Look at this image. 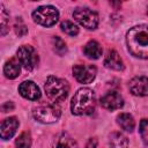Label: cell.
I'll return each instance as SVG.
<instances>
[{"label": "cell", "mask_w": 148, "mask_h": 148, "mask_svg": "<svg viewBox=\"0 0 148 148\" xmlns=\"http://www.w3.org/2000/svg\"><path fill=\"white\" fill-rule=\"evenodd\" d=\"M128 51L136 58L148 59V25H136L126 34Z\"/></svg>", "instance_id": "1"}, {"label": "cell", "mask_w": 148, "mask_h": 148, "mask_svg": "<svg viewBox=\"0 0 148 148\" xmlns=\"http://www.w3.org/2000/svg\"><path fill=\"white\" fill-rule=\"evenodd\" d=\"M96 106V97L95 92L90 88H81L79 89L71 102V110L73 114H90L94 112Z\"/></svg>", "instance_id": "2"}, {"label": "cell", "mask_w": 148, "mask_h": 148, "mask_svg": "<svg viewBox=\"0 0 148 148\" xmlns=\"http://www.w3.org/2000/svg\"><path fill=\"white\" fill-rule=\"evenodd\" d=\"M45 92L47 97L53 102H61L64 101L68 92H69V86L68 82L56 76L47 77L45 86H44Z\"/></svg>", "instance_id": "3"}, {"label": "cell", "mask_w": 148, "mask_h": 148, "mask_svg": "<svg viewBox=\"0 0 148 148\" xmlns=\"http://www.w3.org/2000/svg\"><path fill=\"white\" fill-rule=\"evenodd\" d=\"M32 18L43 27H52L59 18L58 9L53 6H40L32 12Z\"/></svg>", "instance_id": "4"}, {"label": "cell", "mask_w": 148, "mask_h": 148, "mask_svg": "<svg viewBox=\"0 0 148 148\" xmlns=\"http://www.w3.org/2000/svg\"><path fill=\"white\" fill-rule=\"evenodd\" d=\"M32 116L42 124H52L60 118V110L54 105H39L32 110Z\"/></svg>", "instance_id": "5"}, {"label": "cell", "mask_w": 148, "mask_h": 148, "mask_svg": "<svg viewBox=\"0 0 148 148\" xmlns=\"http://www.w3.org/2000/svg\"><path fill=\"white\" fill-rule=\"evenodd\" d=\"M73 17L84 28L94 30L98 24V15L89 8H76L73 13Z\"/></svg>", "instance_id": "6"}, {"label": "cell", "mask_w": 148, "mask_h": 148, "mask_svg": "<svg viewBox=\"0 0 148 148\" xmlns=\"http://www.w3.org/2000/svg\"><path fill=\"white\" fill-rule=\"evenodd\" d=\"M17 59L28 71H32L38 64V54L30 45H22L17 50Z\"/></svg>", "instance_id": "7"}, {"label": "cell", "mask_w": 148, "mask_h": 148, "mask_svg": "<svg viewBox=\"0 0 148 148\" xmlns=\"http://www.w3.org/2000/svg\"><path fill=\"white\" fill-rule=\"evenodd\" d=\"M73 75L81 83H90L96 76V67L92 65H75L73 66Z\"/></svg>", "instance_id": "8"}, {"label": "cell", "mask_w": 148, "mask_h": 148, "mask_svg": "<svg viewBox=\"0 0 148 148\" xmlns=\"http://www.w3.org/2000/svg\"><path fill=\"white\" fill-rule=\"evenodd\" d=\"M101 105L106 110H117L124 105V99L117 91H110L101 98Z\"/></svg>", "instance_id": "9"}, {"label": "cell", "mask_w": 148, "mask_h": 148, "mask_svg": "<svg viewBox=\"0 0 148 148\" xmlns=\"http://www.w3.org/2000/svg\"><path fill=\"white\" fill-rule=\"evenodd\" d=\"M18 92L22 97L30 101H37L40 97V90L32 81H23L18 87Z\"/></svg>", "instance_id": "10"}, {"label": "cell", "mask_w": 148, "mask_h": 148, "mask_svg": "<svg viewBox=\"0 0 148 148\" xmlns=\"http://www.w3.org/2000/svg\"><path fill=\"white\" fill-rule=\"evenodd\" d=\"M130 90L135 96H148V77L135 76L130 81Z\"/></svg>", "instance_id": "11"}, {"label": "cell", "mask_w": 148, "mask_h": 148, "mask_svg": "<svg viewBox=\"0 0 148 148\" xmlns=\"http://www.w3.org/2000/svg\"><path fill=\"white\" fill-rule=\"evenodd\" d=\"M18 127V120L15 117H9L6 118L2 124H1V128H0V135L3 140H8L9 138H12L15 133L16 130Z\"/></svg>", "instance_id": "12"}, {"label": "cell", "mask_w": 148, "mask_h": 148, "mask_svg": "<svg viewBox=\"0 0 148 148\" xmlns=\"http://www.w3.org/2000/svg\"><path fill=\"white\" fill-rule=\"evenodd\" d=\"M104 65H105V67H108L110 69H114V71H123L124 69L123 60H121L120 56L118 54V52L114 50L108 51V53L104 58Z\"/></svg>", "instance_id": "13"}, {"label": "cell", "mask_w": 148, "mask_h": 148, "mask_svg": "<svg viewBox=\"0 0 148 148\" xmlns=\"http://www.w3.org/2000/svg\"><path fill=\"white\" fill-rule=\"evenodd\" d=\"M52 148H79V146L69 134L60 133L54 138Z\"/></svg>", "instance_id": "14"}, {"label": "cell", "mask_w": 148, "mask_h": 148, "mask_svg": "<svg viewBox=\"0 0 148 148\" xmlns=\"http://www.w3.org/2000/svg\"><path fill=\"white\" fill-rule=\"evenodd\" d=\"M83 52L89 59H98L102 56V46L98 42L90 40L84 45Z\"/></svg>", "instance_id": "15"}, {"label": "cell", "mask_w": 148, "mask_h": 148, "mask_svg": "<svg viewBox=\"0 0 148 148\" xmlns=\"http://www.w3.org/2000/svg\"><path fill=\"white\" fill-rule=\"evenodd\" d=\"M109 145L111 148H128V140L124 134L113 132L109 136Z\"/></svg>", "instance_id": "16"}, {"label": "cell", "mask_w": 148, "mask_h": 148, "mask_svg": "<svg viewBox=\"0 0 148 148\" xmlns=\"http://www.w3.org/2000/svg\"><path fill=\"white\" fill-rule=\"evenodd\" d=\"M20 62L16 60V59H10L8 60L5 66H3V73L6 75V77L8 79H15L20 74Z\"/></svg>", "instance_id": "17"}, {"label": "cell", "mask_w": 148, "mask_h": 148, "mask_svg": "<svg viewBox=\"0 0 148 148\" xmlns=\"http://www.w3.org/2000/svg\"><path fill=\"white\" fill-rule=\"evenodd\" d=\"M117 123L126 132H133L135 127V121L130 113H120L117 117Z\"/></svg>", "instance_id": "18"}, {"label": "cell", "mask_w": 148, "mask_h": 148, "mask_svg": "<svg viewBox=\"0 0 148 148\" xmlns=\"http://www.w3.org/2000/svg\"><path fill=\"white\" fill-rule=\"evenodd\" d=\"M16 148H30L31 146V138L28 132H23L18 135V138L15 141Z\"/></svg>", "instance_id": "19"}, {"label": "cell", "mask_w": 148, "mask_h": 148, "mask_svg": "<svg viewBox=\"0 0 148 148\" xmlns=\"http://www.w3.org/2000/svg\"><path fill=\"white\" fill-rule=\"evenodd\" d=\"M52 46H53L54 52L58 53L59 56H64L67 52V47H66L65 42L60 37H58V36L52 38Z\"/></svg>", "instance_id": "20"}, {"label": "cell", "mask_w": 148, "mask_h": 148, "mask_svg": "<svg viewBox=\"0 0 148 148\" xmlns=\"http://www.w3.org/2000/svg\"><path fill=\"white\" fill-rule=\"evenodd\" d=\"M60 28H61V30H62L65 34H67V35H69V36H76V35L79 34V28H77V25H75V24H74L73 22H71V21H64V22H61Z\"/></svg>", "instance_id": "21"}, {"label": "cell", "mask_w": 148, "mask_h": 148, "mask_svg": "<svg viewBox=\"0 0 148 148\" xmlns=\"http://www.w3.org/2000/svg\"><path fill=\"white\" fill-rule=\"evenodd\" d=\"M0 21H1V36H5L8 31V14L2 3H0Z\"/></svg>", "instance_id": "22"}, {"label": "cell", "mask_w": 148, "mask_h": 148, "mask_svg": "<svg viewBox=\"0 0 148 148\" xmlns=\"http://www.w3.org/2000/svg\"><path fill=\"white\" fill-rule=\"evenodd\" d=\"M139 132H140V135H141L142 141L146 145H148V119H142L140 121Z\"/></svg>", "instance_id": "23"}, {"label": "cell", "mask_w": 148, "mask_h": 148, "mask_svg": "<svg viewBox=\"0 0 148 148\" xmlns=\"http://www.w3.org/2000/svg\"><path fill=\"white\" fill-rule=\"evenodd\" d=\"M15 31H16V34L18 35V36H22V35H24V34H27V28L24 27V25H16V28H15Z\"/></svg>", "instance_id": "24"}, {"label": "cell", "mask_w": 148, "mask_h": 148, "mask_svg": "<svg viewBox=\"0 0 148 148\" xmlns=\"http://www.w3.org/2000/svg\"><path fill=\"white\" fill-rule=\"evenodd\" d=\"M2 111L3 112H7V111H9V110H13L14 109V104L12 103V102H6L3 105H2Z\"/></svg>", "instance_id": "25"}, {"label": "cell", "mask_w": 148, "mask_h": 148, "mask_svg": "<svg viewBox=\"0 0 148 148\" xmlns=\"http://www.w3.org/2000/svg\"><path fill=\"white\" fill-rule=\"evenodd\" d=\"M96 147H97V142H96V140H95V139H90V140L88 141L86 148H96Z\"/></svg>", "instance_id": "26"}, {"label": "cell", "mask_w": 148, "mask_h": 148, "mask_svg": "<svg viewBox=\"0 0 148 148\" xmlns=\"http://www.w3.org/2000/svg\"><path fill=\"white\" fill-rule=\"evenodd\" d=\"M147 15H148V8H147Z\"/></svg>", "instance_id": "27"}]
</instances>
